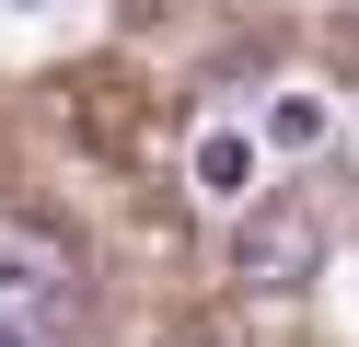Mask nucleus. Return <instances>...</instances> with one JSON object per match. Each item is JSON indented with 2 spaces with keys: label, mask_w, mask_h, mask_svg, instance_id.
<instances>
[{
  "label": "nucleus",
  "mask_w": 359,
  "mask_h": 347,
  "mask_svg": "<svg viewBox=\"0 0 359 347\" xmlns=\"http://www.w3.org/2000/svg\"><path fill=\"white\" fill-rule=\"evenodd\" d=\"M81 278V243L58 220H35V208H0V290L12 301H70Z\"/></svg>",
  "instance_id": "2"
},
{
  "label": "nucleus",
  "mask_w": 359,
  "mask_h": 347,
  "mask_svg": "<svg viewBox=\"0 0 359 347\" xmlns=\"http://www.w3.org/2000/svg\"><path fill=\"white\" fill-rule=\"evenodd\" d=\"M197 185H209V197H255V139H243V128H209V139H197Z\"/></svg>",
  "instance_id": "3"
},
{
  "label": "nucleus",
  "mask_w": 359,
  "mask_h": 347,
  "mask_svg": "<svg viewBox=\"0 0 359 347\" xmlns=\"http://www.w3.org/2000/svg\"><path fill=\"white\" fill-rule=\"evenodd\" d=\"M0 347H35V336H0Z\"/></svg>",
  "instance_id": "5"
},
{
  "label": "nucleus",
  "mask_w": 359,
  "mask_h": 347,
  "mask_svg": "<svg viewBox=\"0 0 359 347\" xmlns=\"http://www.w3.org/2000/svg\"><path fill=\"white\" fill-rule=\"evenodd\" d=\"M232 278H243L255 301L313 290V278H325V220H313V208H290V197L243 208V231H232Z\"/></svg>",
  "instance_id": "1"
},
{
  "label": "nucleus",
  "mask_w": 359,
  "mask_h": 347,
  "mask_svg": "<svg viewBox=\"0 0 359 347\" xmlns=\"http://www.w3.org/2000/svg\"><path fill=\"white\" fill-rule=\"evenodd\" d=\"M325 128H336L325 93H278V104H266V139H278V151H325Z\"/></svg>",
  "instance_id": "4"
}]
</instances>
